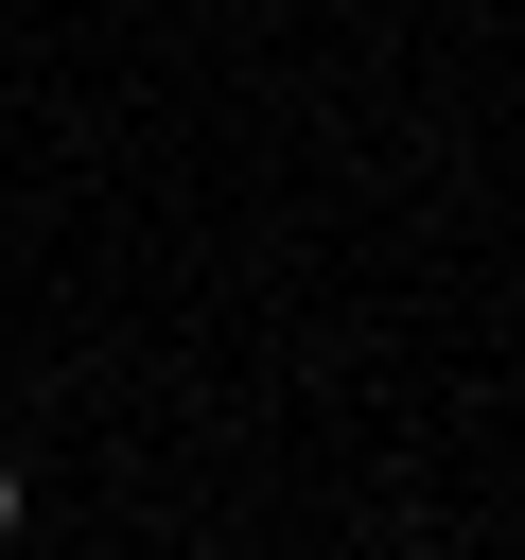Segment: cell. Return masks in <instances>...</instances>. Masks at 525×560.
Wrapping results in <instances>:
<instances>
[{
	"label": "cell",
	"instance_id": "1",
	"mask_svg": "<svg viewBox=\"0 0 525 560\" xmlns=\"http://www.w3.org/2000/svg\"><path fill=\"white\" fill-rule=\"evenodd\" d=\"M0 542H18V455H0Z\"/></svg>",
	"mask_w": 525,
	"mask_h": 560
}]
</instances>
